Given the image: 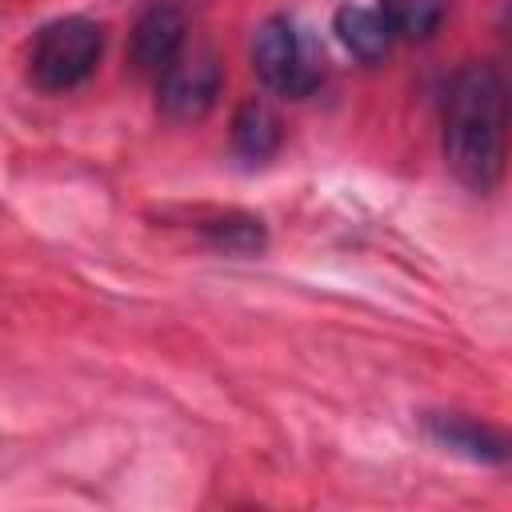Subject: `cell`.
<instances>
[{"label":"cell","instance_id":"obj_7","mask_svg":"<svg viewBox=\"0 0 512 512\" xmlns=\"http://www.w3.org/2000/svg\"><path fill=\"white\" fill-rule=\"evenodd\" d=\"M428 432L440 444H448V448H456V452H464L472 460H484V464H500L508 456L504 436L484 428V424H476V420H468V416H428Z\"/></svg>","mask_w":512,"mask_h":512},{"label":"cell","instance_id":"obj_2","mask_svg":"<svg viewBox=\"0 0 512 512\" xmlns=\"http://www.w3.org/2000/svg\"><path fill=\"white\" fill-rule=\"evenodd\" d=\"M104 52V28L88 16H60L44 24L32 40L28 56V76L44 92H64L76 88L80 80L92 76Z\"/></svg>","mask_w":512,"mask_h":512},{"label":"cell","instance_id":"obj_1","mask_svg":"<svg viewBox=\"0 0 512 512\" xmlns=\"http://www.w3.org/2000/svg\"><path fill=\"white\" fill-rule=\"evenodd\" d=\"M504 80L492 64H464L444 92V156L472 192H492L504 172Z\"/></svg>","mask_w":512,"mask_h":512},{"label":"cell","instance_id":"obj_9","mask_svg":"<svg viewBox=\"0 0 512 512\" xmlns=\"http://www.w3.org/2000/svg\"><path fill=\"white\" fill-rule=\"evenodd\" d=\"M196 228L212 248L232 252V256H256L268 244L264 224L256 216H244V212H216L208 220H196Z\"/></svg>","mask_w":512,"mask_h":512},{"label":"cell","instance_id":"obj_5","mask_svg":"<svg viewBox=\"0 0 512 512\" xmlns=\"http://www.w3.org/2000/svg\"><path fill=\"white\" fill-rule=\"evenodd\" d=\"M184 40H188V8L180 0H152L132 24V40H128L132 68L144 76H160L172 64V56L184 48Z\"/></svg>","mask_w":512,"mask_h":512},{"label":"cell","instance_id":"obj_8","mask_svg":"<svg viewBox=\"0 0 512 512\" xmlns=\"http://www.w3.org/2000/svg\"><path fill=\"white\" fill-rule=\"evenodd\" d=\"M232 144L244 160H268L280 148V116L264 100L240 104V112L232 120Z\"/></svg>","mask_w":512,"mask_h":512},{"label":"cell","instance_id":"obj_3","mask_svg":"<svg viewBox=\"0 0 512 512\" xmlns=\"http://www.w3.org/2000/svg\"><path fill=\"white\" fill-rule=\"evenodd\" d=\"M252 68L264 80V88L300 100L320 84L324 56L292 16H268L252 40Z\"/></svg>","mask_w":512,"mask_h":512},{"label":"cell","instance_id":"obj_4","mask_svg":"<svg viewBox=\"0 0 512 512\" xmlns=\"http://www.w3.org/2000/svg\"><path fill=\"white\" fill-rule=\"evenodd\" d=\"M224 88V60L208 44H184L156 76V104L172 120H200L212 112Z\"/></svg>","mask_w":512,"mask_h":512},{"label":"cell","instance_id":"obj_6","mask_svg":"<svg viewBox=\"0 0 512 512\" xmlns=\"http://www.w3.org/2000/svg\"><path fill=\"white\" fill-rule=\"evenodd\" d=\"M332 28H336L340 44H344L356 60H364V64L384 60V56L392 52V40H396L392 28H388V20H384L376 8H364V4H344V8H336Z\"/></svg>","mask_w":512,"mask_h":512},{"label":"cell","instance_id":"obj_10","mask_svg":"<svg viewBox=\"0 0 512 512\" xmlns=\"http://www.w3.org/2000/svg\"><path fill=\"white\" fill-rule=\"evenodd\" d=\"M452 0H380L376 12L388 20L396 40H428L444 16H448Z\"/></svg>","mask_w":512,"mask_h":512}]
</instances>
